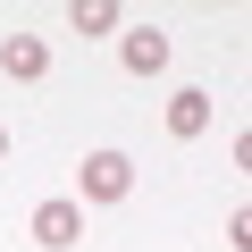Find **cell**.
Instances as JSON below:
<instances>
[{
	"mask_svg": "<svg viewBox=\"0 0 252 252\" xmlns=\"http://www.w3.org/2000/svg\"><path fill=\"white\" fill-rule=\"evenodd\" d=\"M26 227H34L42 252H67V244H84V202H76V193H51V202H34Z\"/></svg>",
	"mask_w": 252,
	"mask_h": 252,
	"instance_id": "obj_2",
	"label": "cell"
},
{
	"mask_svg": "<svg viewBox=\"0 0 252 252\" xmlns=\"http://www.w3.org/2000/svg\"><path fill=\"white\" fill-rule=\"evenodd\" d=\"M0 76H17V84L51 76V42L42 34H9V42H0Z\"/></svg>",
	"mask_w": 252,
	"mask_h": 252,
	"instance_id": "obj_3",
	"label": "cell"
},
{
	"mask_svg": "<svg viewBox=\"0 0 252 252\" xmlns=\"http://www.w3.org/2000/svg\"><path fill=\"white\" fill-rule=\"evenodd\" d=\"M0 160H9V126H0Z\"/></svg>",
	"mask_w": 252,
	"mask_h": 252,
	"instance_id": "obj_7",
	"label": "cell"
},
{
	"mask_svg": "<svg viewBox=\"0 0 252 252\" xmlns=\"http://www.w3.org/2000/svg\"><path fill=\"white\" fill-rule=\"evenodd\" d=\"M67 26H76V34H118V0H76Z\"/></svg>",
	"mask_w": 252,
	"mask_h": 252,
	"instance_id": "obj_6",
	"label": "cell"
},
{
	"mask_svg": "<svg viewBox=\"0 0 252 252\" xmlns=\"http://www.w3.org/2000/svg\"><path fill=\"white\" fill-rule=\"evenodd\" d=\"M168 135H185V143L210 135V93H202V84H185V93L168 101Z\"/></svg>",
	"mask_w": 252,
	"mask_h": 252,
	"instance_id": "obj_5",
	"label": "cell"
},
{
	"mask_svg": "<svg viewBox=\"0 0 252 252\" xmlns=\"http://www.w3.org/2000/svg\"><path fill=\"white\" fill-rule=\"evenodd\" d=\"M126 193H135V160H126V152H84L76 202H126Z\"/></svg>",
	"mask_w": 252,
	"mask_h": 252,
	"instance_id": "obj_1",
	"label": "cell"
},
{
	"mask_svg": "<svg viewBox=\"0 0 252 252\" xmlns=\"http://www.w3.org/2000/svg\"><path fill=\"white\" fill-rule=\"evenodd\" d=\"M118 59H126V76H160L168 67V34L160 26H135V34L118 42Z\"/></svg>",
	"mask_w": 252,
	"mask_h": 252,
	"instance_id": "obj_4",
	"label": "cell"
}]
</instances>
